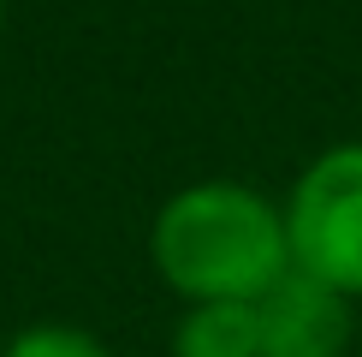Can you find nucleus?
<instances>
[{"mask_svg": "<svg viewBox=\"0 0 362 357\" xmlns=\"http://www.w3.org/2000/svg\"><path fill=\"white\" fill-rule=\"evenodd\" d=\"M0 357H113V351L101 346L95 334H83V327L48 322V327H24V334H12Z\"/></svg>", "mask_w": 362, "mask_h": 357, "instance_id": "obj_5", "label": "nucleus"}, {"mask_svg": "<svg viewBox=\"0 0 362 357\" xmlns=\"http://www.w3.org/2000/svg\"><path fill=\"white\" fill-rule=\"evenodd\" d=\"M148 262L190 304H255L291 268L285 208L232 178H202L160 203Z\"/></svg>", "mask_w": 362, "mask_h": 357, "instance_id": "obj_1", "label": "nucleus"}, {"mask_svg": "<svg viewBox=\"0 0 362 357\" xmlns=\"http://www.w3.org/2000/svg\"><path fill=\"white\" fill-rule=\"evenodd\" d=\"M0 18H6V0H0Z\"/></svg>", "mask_w": 362, "mask_h": 357, "instance_id": "obj_6", "label": "nucleus"}, {"mask_svg": "<svg viewBox=\"0 0 362 357\" xmlns=\"http://www.w3.org/2000/svg\"><path fill=\"white\" fill-rule=\"evenodd\" d=\"M173 357H262L255 304H190L173 327Z\"/></svg>", "mask_w": 362, "mask_h": 357, "instance_id": "obj_4", "label": "nucleus"}, {"mask_svg": "<svg viewBox=\"0 0 362 357\" xmlns=\"http://www.w3.org/2000/svg\"><path fill=\"white\" fill-rule=\"evenodd\" d=\"M291 268L327 280L356 304L362 298V143H333L315 155L285 197Z\"/></svg>", "mask_w": 362, "mask_h": 357, "instance_id": "obj_2", "label": "nucleus"}, {"mask_svg": "<svg viewBox=\"0 0 362 357\" xmlns=\"http://www.w3.org/2000/svg\"><path fill=\"white\" fill-rule=\"evenodd\" d=\"M356 334L351 298L327 280L285 268V274L255 298V346L262 357H344Z\"/></svg>", "mask_w": 362, "mask_h": 357, "instance_id": "obj_3", "label": "nucleus"}]
</instances>
